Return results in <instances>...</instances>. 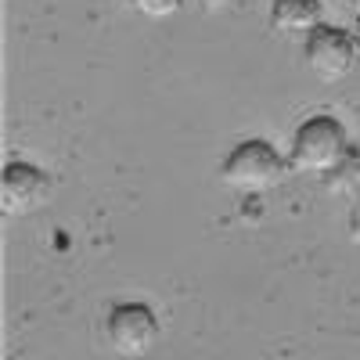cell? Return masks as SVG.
Segmentation results:
<instances>
[{
    "instance_id": "cell-1",
    "label": "cell",
    "mask_w": 360,
    "mask_h": 360,
    "mask_svg": "<svg viewBox=\"0 0 360 360\" xmlns=\"http://www.w3.org/2000/svg\"><path fill=\"white\" fill-rule=\"evenodd\" d=\"M288 159L278 152L270 141H242L234 144V152L224 162V184L234 191H245V195H263V191H274L278 184H285L288 176Z\"/></svg>"
},
{
    "instance_id": "cell-2",
    "label": "cell",
    "mask_w": 360,
    "mask_h": 360,
    "mask_svg": "<svg viewBox=\"0 0 360 360\" xmlns=\"http://www.w3.org/2000/svg\"><path fill=\"white\" fill-rule=\"evenodd\" d=\"M349 148H353L349 134L335 115H310L292 137L288 162L295 173H321L324 176L346 159Z\"/></svg>"
},
{
    "instance_id": "cell-3",
    "label": "cell",
    "mask_w": 360,
    "mask_h": 360,
    "mask_svg": "<svg viewBox=\"0 0 360 360\" xmlns=\"http://www.w3.org/2000/svg\"><path fill=\"white\" fill-rule=\"evenodd\" d=\"M105 335L119 356H144L159 342V317L144 303H119L108 310Z\"/></svg>"
},
{
    "instance_id": "cell-4",
    "label": "cell",
    "mask_w": 360,
    "mask_h": 360,
    "mask_svg": "<svg viewBox=\"0 0 360 360\" xmlns=\"http://www.w3.org/2000/svg\"><path fill=\"white\" fill-rule=\"evenodd\" d=\"M307 65L317 79L339 83L356 65V44L339 25H317L307 37Z\"/></svg>"
},
{
    "instance_id": "cell-5",
    "label": "cell",
    "mask_w": 360,
    "mask_h": 360,
    "mask_svg": "<svg viewBox=\"0 0 360 360\" xmlns=\"http://www.w3.org/2000/svg\"><path fill=\"white\" fill-rule=\"evenodd\" d=\"M51 198V173L33 162H8L0 173V205L8 217H25Z\"/></svg>"
},
{
    "instance_id": "cell-6",
    "label": "cell",
    "mask_w": 360,
    "mask_h": 360,
    "mask_svg": "<svg viewBox=\"0 0 360 360\" xmlns=\"http://www.w3.org/2000/svg\"><path fill=\"white\" fill-rule=\"evenodd\" d=\"M321 0H270V25L285 37H310L321 22Z\"/></svg>"
},
{
    "instance_id": "cell-7",
    "label": "cell",
    "mask_w": 360,
    "mask_h": 360,
    "mask_svg": "<svg viewBox=\"0 0 360 360\" xmlns=\"http://www.w3.org/2000/svg\"><path fill=\"white\" fill-rule=\"evenodd\" d=\"M324 188L332 191V195L349 198V202L360 198V148H349L346 159L332 173H324Z\"/></svg>"
},
{
    "instance_id": "cell-8",
    "label": "cell",
    "mask_w": 360,
    "mask_h": 360,
    "mask_svg": "<svg viewBox=\"0 0 360 360\" xmlns=\"http://www.w3.org/2000/svg\"><path fill=\"white\" fill-rule=\"evenodd\" d=\"M130 8L141 11L144 18H169L184 8V0H130Z\"/></svg>"
},
{
    "instance_id": "cell-9",
    "label": "cell",
    "mask_w": 360,
    "mask_h": 360,
    "mask_svg": "<svg viewBox=\"0 0 360 360\" xmlns=\"http://www.w3.org/2000/svg\"><path fill=\"white\" fill-rule=\"evenodd\" d=\"M349 238L360 245V198H356L353 209H349Z\"/></svg>"
},
{
    "instance_id": "cell-10",
    "label": "cell",
    "mask_w": 360,
    "mask_h": 360,
    "mask_svg": "<svg viewBox=\"0 0 360 360\" xmlns=\"http://www.w3.org/2000/svg\"><path fill=\"white\" fill-rule=\"evenodd\" d=\"M195 4L205 11H224V8H231V0H195Z\"/></svg>"
},
{
    "instance_id": "cell-11",
    "label": "cell",
    "mask_w": 360,
    "mask_h": 360,
    "mask_svg": "<svg viewBox=\"0 0 360 360\" xmlns=\"http://www.w3.org/2000/svg\"><path fill=\"white\" fill-rule=\"evenodd\" d=\"M342 4H346L349 11H356V15H360V0H342Z\"/></svg>"
}]
</instances>
